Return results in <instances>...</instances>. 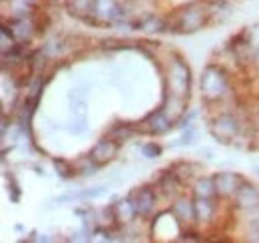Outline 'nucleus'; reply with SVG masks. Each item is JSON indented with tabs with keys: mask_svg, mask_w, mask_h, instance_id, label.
Instances as JSON below:
<instances>
[{
	"mask_svg": "<svg viewBox=\"0 0 259 243\" xmlns=\"http://www.w3.org/2000/svg\"><path fill=\"white\" fill-rule=\"evenodd\" d=\"M136 195H138V201H136V204H130V206H132V212L134 213L150 212V208H152V204H154V195H152L148 189H140V191H136Z\"/></svg>",
	"mask_w": 259,
	"mask_h": 243,
	"instance_id": "obj_1",
	"label": "nucleus"
},
{
	"mask_svg": "<svg viewBox=\"0 0 259 243\" xmlns=\"http://www.w3.org/2000/svg\"><path fill=\"white\" fill-rule=\"evenodd\" d=\"M116 152V146L112 144V142H100L96 148L92 150V159H96V161H106V159H110L112 155Z\"/></svg>",
	"mask_w": 259,
	"mask_h": 243,
	"instance_id": "obj_2",
	"label": "nucleus"
},
{
	"mask_svg": "<svg viewBox=\"0 0 259 243\" xmlns=\"http://www.w3.org/2000/svg\"><path fill=\"white\" fill-rule=\"evenodd\" d=\"M233 183H235V176H231V174H222V176L215 178V189H218V191H224V193H229V191L235 189Z\"/></svg>",
	"mask_w": 259,
	"mask_h": 243,
	"instance_id": "obj_3",
	"label": "nucleus"
},
{
	"mask_svg": "<svg viewBox=\"0 0 259 243\" xmlns=\"http://www.w3.org/2000/svg\"><path fill=\"white\" fill-rule=\"evenodd\" d=\"M195 210H197V215H199L201 219H207L209 213H211V206H209V201H207L205 197H199L197 204H195Z\"/></svg>",
	"mask_w": 259,
	"mask_h": 243,
	"instance_id": "obj_4",
	"label": "nucleus"
},
{
	"mask_svg": "<svg viewBox=\"0 0 259 243\" xmlns=\"http://www.w3.org/2000/svg\"><path fill=\"white\" fill-rule=\"evenodd\" d=\"M144 153H146L148 157H156V155L160 153V148H156V146H146V148H144Z\"/></svg>",
	"mask_w": 259,
	"mask_h": 243,
	"instance_id": "obj_5",
	"label": "nucleus"
}]
</instances>
